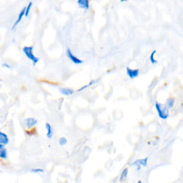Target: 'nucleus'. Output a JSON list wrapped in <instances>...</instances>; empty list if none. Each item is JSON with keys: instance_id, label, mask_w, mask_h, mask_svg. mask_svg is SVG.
<instances>
[{"instance_id": "6e6552de", "label": "nucleus", "mask_w": 183, "mask_h": 183, "mask_svg": "<svg viewBox=\"0 0 183 183\" xmlns=\"http://www.w3.org/2000/svg\"><path fill=\"white\" fill-rule=\"evenodd\" d=\"M90 0H77V5L81 9L87 10L90 8Z\"/></svg>"}, {"instance_id": "f257e3e1", "label": "nucleus", "mask_w": 183, "mask_h": 183, "mask_svg": "<svg viewBox=\"0 0 183 183\" xmlns=\"http://www.w3.org/2000/svg\"><path fill=\"white\" fill-rule=\"evenodd\" d=\"M154 107H155L156 111L160 119L163 120H167L169 118V109H167L165 105H163V104L160 103L159 102H156Z\"/></svg>"}, {"instance_id": "423d86ee", "label": "nucleus", "mask_w": 183, "mask_h": 183, "mask_svg": "<svg viewBox=\"0 0 183 183\" xmlns=\"http://www.w3.org/2000/svg\"><path fill=\"white\" fill-rule=\"evenodd\" d=\"M24 15H25V7L22 9V10H21V12H20V14H19L17 19L16 21L14 22V24H13V26L12 27V30L15 29V28L17 27V25L20 23L21 21H22V18H23V17H24Z\"/></svg>"}, {"instance_id": "4468645a", "label": "nucleus", "mask_w": 183, "mask_h": 183, "mask_svg": "<svg viewBox=\"0 0 183 183\" xmlns=\"http://www.w3.org/2000/svg\"><path fill=\"white\" fill-rule=\"evenodd\" d=\"M99 80V79H97V80H91L90 82H89V84H86V85L83 86V87H81V88L79 89V90H77V92H81V91H82V90H85L86 88L89 87H90V86L93 85V84H95V83H97Z\"/></svg>"}, {"instance_id": "0eeeda50", "label": "nucleus", "mask_w": 183, "mask_h": 183, "mask_svg": "<svg viewBox=\"0 0 183 183\" xmlns=\"http://www.w3.org/2000/svg\"><path fill=\"white\" fill-rule=\"evenodd\" d=\"M148 157L143 158V159H139L134 161L133 163L130 164V166H137V165H141L142 167H146L148 165Z\"/></svg>"}, {"instance_id": "dca6fc26", "label": "nucleus", "mask_w": 183, "mask_h": 183, "mask_svg": "<svg viewBox=\"0 0 183 183\" xmlns=\"http://www.w3.org/2000/svg\"><path fill=\"white\" fill-rule=\"evenodd\" d=\"M156 52H157V50H154L153 52L151 53L150 56V61L151 63L152 64V65H155V64H157L158 62L157 60L155 59V58H154V55H155Z\"/></svg>"}, {"instance_id": "20e7f679", "label": "nucleus", "mask_w": 183, "mask_h": 183, "mask_svg": "<svg viewBox=\"0 0 183 183\" xmlns=\"http://www.w3.org/2000/svg\"><path fill=\"white\" fill-rule=\"evenodd\" d=\"M126 73H127V76L130 77L131 80L137 78L139 75V69H131L129 67H126Z\"/></svg>"}, {"instance_id": "2eb2a0df", "label": "nucleus", "mask_w": 183, "mask_h": 183, "mask_svg": "<svg viewBox=\"0 0 183 183\" xmlns=\"http://www.w3.org/2000/svg\"><path fill=\"white\" fill-rule=\"evenodd\" d=\"M0 158L2 160L7 159V150L5 148L0 149Z\"/></svg>"}, {"instance_id": "39448f33", "label": "nucleus", "mask_w": 183, "mask_h": 183, "mask_svg": "<svg viewBox=\"0 0 183 183\" xmlns=\"http://www.w3.org/2000/svg\"><path fill=\"white\" fill-rule=\"evenodd\" d=\"M37 120H36V119L33 118V117H29L25 119V120H24V124H25L26 127L27 128V129H31V128H32L35 127L36 124H37Z\"/></svg>"}, {"instance_id": "9d476101", "label": "nucleus", "mask_w": 183, "mask_h": 183, "mask_svg": "<svg viewBox=\"0 0 183 183\" xmlns=\"http://www.w3.org/2000/svg\"><path fill=\"white\" fill-rule=\"evenodd\" d=\"M9 142V137L7 134L0 132V145H7Z\"/></svg>"}, {"instance_id": "aec40b11", "label": "nucleus", "mask_w": 183, "mask_h": 183, "mask_svg": "<svg viewBox=\"0 0 183 183\" xmlns=\"http://www.w3.org/2000/svg\"><path fill=\"white\" fill-rule=\"evenodd\" d=\"M2 67H6L7 69H11V68H12V66L9 65L8 63H3L2 64Z\"/></svg>"}, {"instance_id": "f03ea898", "label": "nucleus", "mask_w": 183, "mask_h": 183, "mask_svg": "<svg viewBox=\"0 0 183 183\" xmlns=\"http://www.w3.org/2000/svg\"><path fill=\"white\" fill-rule=\"evenodd\" d=\"M33 50L34 47L32 46H25L22 49V51H23L25 56H27V59H29L30 61L32 62L33 65L35 66L39 62V59L34 54Z\"/></svg>"}, {"instance_id": "ddd939ff", "label": "nucleus", "mask_w": 183, "mask_h": 183, "mask_svg": "<svg viewBox=\"0 0 183 183\" xmlns=\"http://www.w3.org/2000/svg\"><path fill=\"white\" fill-rule=\"evenodd\" d=\"M128 173H129V169H128L127 167H126V168H124L123 170H122L121 175H120V182H122V181L125 180L126 179H127Z\"/></svg>"}, {"instance_id": "6ab92c4d", "label": "nucleus", "mask_w": 183, "mask_h": 183, "mask_svg": "<svg viewBox=\"0 0 183 183\" xmlns=\"http://www.w3.org/2000/svg\"><path fill=\"white\" fill-rule=\"evenodd\" d=\"M31 172L34 173H43L44 172V170L41 168H34L31 169Z\"/></svg>"}, {"instance_id": "4be33fe9", "label": "nucleus", "mask_w": 183, "mask_h": 183, "mask_svg": "<svg viewBox=\"0 0 183 183\" xmlns=\"http://www.w3.org/2000/svg\"><path fill=\"white\" fill-rule=\"evenodd\" d=\"M182 169H183V165H182Z\"/></svg>"}, {"instance_id": "1a4fd4ad", "label": "nucleus", "mask_w": 183, "mask_h": 183, "mask_svg": "<svg viewBox=\"0 0 183 183\" xmlns=\"http://www.w3.org/2000/svg\"><path fill=\"white\" fill-rule=\"evenodd\" d=\"M59 92L63 95L70 96L75 93V91L70 88L61 87V88H59Z\"/></svg>"}, {"instance_id": "7ed1b4c3", "label": "nucleus", "mask_w": 183, "mask_h": 183, "mask_svg": "<svg viewBox=\"0 0 183 183\" xmlns=\"http://www.w3.org/2000/svg\"><path fill=\"white\" fill-rule=\"evenodd\" d=\"M66 54H67V57L69 58L73 63L75 64V65H80V64L83 63L82 60L77 57V56H75V54L72 53V52L70 49H67V51H66Z\"/></svg>"}, {"instance_id": "412c9836", "label": "nucleus", "mask_w": 183, "mask_h": 183, "mask_svg": "<svg viewBox=\"0 0 183 183\" xmlns=\"http://www.w3.org/2000/svg\"><path fill=\"white\" fill-rule=\"evenodd\" d=\"M125 1H127V0H121V2H125Z\"/></svg>"}, {"instance_id": "9b49d317", "label": "nucleus", "mask_w": 183, "mask_h": 183, "mask_svg": "<svg viewBox=\"0 0 183 183\" xmlns=\"http://www.w3.org/2000/svg\"><path fill=\"white\" fill-rule=\"evenodd\" d=\"M45 127H46L47 130V137L48 139H51L53 136V130H52V126L50 123H46Z\"/></svg>"}, {"instance_id": "f8f14e48", "label": "nucleus", "mask_w": 183, "mask_h": 183, "mask_svg": "<svg viewBox=\"0 0 183 183\" xmlns=\"http://www.w3.org/2000/svg\"><path fill=\"white\" fill-rule=\"evenodd\" d=\"M175 98L173 97H169L168 99H167L165 102L166 107H167L168 109H171L173 108V107L175 106Z\"/></svg>"}, {"instance_id": "a211bd4d", "label": "nucleus", "mask_w": 183, "mask_h": 183, "mask_svg": "<svg viewBox=\"0 0 183 183\" xmlns=\"http://www.w3.org/2000/svg\"><path fill=\"white\" fill-rule=\"evenodd\" d=\"M67 143V139L65 138V137H60L59 139V144L61 145V146H64Z\"/></svg>"}, {"instance_id": "f3484780", "label": "nucleus", "mask_w": 183, "mask_h": 183, "mask_svg": "<svg viewBox=\"0 0 183 183\" xmlns=\"http://www.w3.org/2000/svg\"><path fill=\"white\" fill-rule=\"evenodd\" d=\"M32 7V2H30L28 4L27 6L25 7V15H24V16H25V17L29 16V14L30 12V10H31Z\"/></svg>"}]
</instances>
